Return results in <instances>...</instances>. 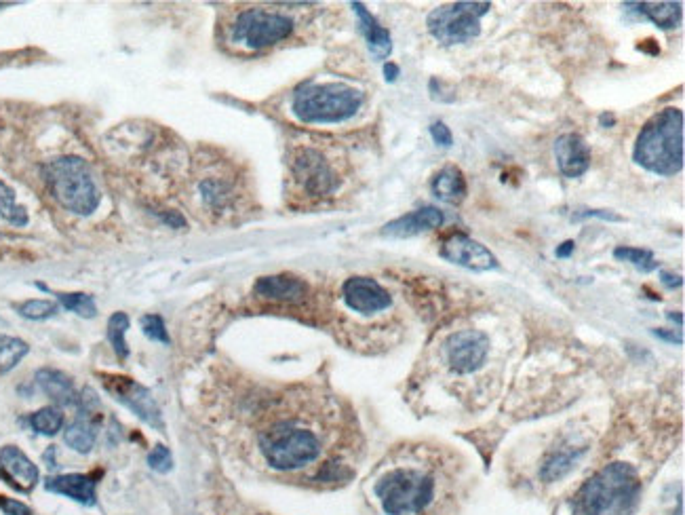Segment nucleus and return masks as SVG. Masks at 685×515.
<instances>
[{
	"label": "nucleus",
	"instance_id": "obj_7",
	"mask_svg": "<svg viewBox=\"0 0 685 515\" xmlns=\"http://www.w3.org/2000/svg\"><path fill=\"white\" fill-rule=\"evenodd\" d=\"M489 3H454L439 7L428 15L426 26L443 45H462L481 32V17L489 13Z\"/></svg>",
	"mask_w": 685,
	"mask_h": 515
},
{
	"label": "nucleus",
	"instance_id": "obj_17",
	"mask_svg": "<svg viewBox=\"0 0 685 515\" xmlns=\"http://www.w3.org/2000/svg\"><path fill=\"white\" fill-rule=\"evenodd\" d=\"M443 220L445 218L437 207H422V209H416V212H411L407 216H401L393 222H388L382 228V235L384 237H395V239H407V237L420 235L424 231H433V228H439L443 224Z\"/></svg>",
	"mask_w": 685,
	"mask_h": 515
},
{
	"label": "nucleus",
	"instance_id": "obj_27",
	"mask_svg": "<svg viewBox=\"0 0 685 515\" xmlns=\"http://www.w3.org/2000/svg\"><path fill=\"white\" fill-rule=\"evenodd\" d=\"M0 218L7 220L13 226H26L28 224V212L17 203L13 188L0 180Z\"/></svg>",
	"mask_w": 685,
	"mask_h": 515
},
{
	"label": "nucleus",
	"instance_id": "obj_23",
	"mask_svg": "<svg viewBox=\"0 0 685 515\" xmlns=\"http://www.w3.org/2000/svg\"><path fill=\"white\" fill-rule=\"evenodd\" d=\"M584 450H586V448H578V446H574V444H567V446L557 448V450L544 461V465H542V471H540L542 480H544V482H557V480H561L563 475L574 467V463L578 461V456H580Z\"/></svg>",
	"mask_w": 685,
	"mask_h": 515
},
{
	"label": "nucleus",
	"instance_id": "obj_2",
	"mask_svg": "<svg viewBox=\"0 0 685 515\" xmlns=\"http://www.w3.org/2000/svg\"><path fill=\"white\" fill-rule=\"evenodd\" d=\"M635 161L656 176H675L683 169V112L664 108L637 136Z\"/></svg>",
	"mask_w": 685,
	"mask_h": 515
},
{
	"label": "nucleus",
	"instance_id": "obj_19",
	"mask_svg": "<svg viewBox=\"0 0 685 515\" xmlns=\"http://www.w3.org/2000/svg\"><path fill=\"white\" fill-rule=\"evenodd\" d=\"M36 385L57 406L66 408V406L78 404V393L74 389L72 378L68 374H64L62 370H55V368L38 370L36 372Z\"/></svg>",
	"mask_w": 685,
	"mask_h": 515
},
{
	"label": "nucleus",
	"instance_id": "obj_14",
	"mask_svg": "<svg viewBox=\"0 0 685 515\" xmlns=\"http://www.w3.org/2000/svg\"><path fill=\"white\" fill-rule=\"evenodd\" d=\"M0 473L13 488L22 492H30L41 480V471L17 446H5L0 450Z\"/></svg>",
	"mask_w": 685,
	"mask_h": 515
},
{
	"label": "nucleus",
	"instance_id": "obj_13",
	"mask_svg": "<svg viewBox=\"0 0 685 515\" xmlns=\"http://www.w3.org/2000/svg\"><path fill=\"white\" fill-rule=\"evenodd\" d=\"M441 256L445 260L454 262L458 266H464V269H471V271H494V269H498L496 256L489 252L485 245H481L479 241L466 237L462 233L452 235L443 243Z\"/></svg>",
	"mask_w": 685,
	"mask_h": 515
},
{
	"label": "nucleus",
	"instance_id": "obj_18",
	"mask_svg": "<svg viewBox=\"0 0 685 515\" xmlns=\"http://www.w3.org/2000/svg\"><path fill=\"white\" fill-rule=\"evenodd\" d=\"M256 294L264 300L296 304L306 298L308 285L302 279L291 277V275H272V277L258 279Z\"/></svg>",
	"mask_w": 685,
	"mask_h": 515
},
{
	"label": "nucleus",
	"instance_id": "obj_30",
	"mask_svg": "<svg viewBox=\"0 0 685 515\" xmlns=\"http://www.w3.org/2000/svg\"><path fill=\"white\" fill-rule=\"evenodd\" d=\"M614 256L618 260L631 262L633 266H637V269H641L645 273L654 271L656 266H658V262L654 260V254L650 250H641V247H616Z\"/></svg>",
	"mask_w": 685,
	"mask_h": 515
},
{
	"label": "nucleus",
	"instance_id": "obj_20",
	"mask_svg": "<svg viewBox=\"0 0 685 515\" xmlns=\"http://www.w3.org/2000/svg\"><path fill=\"white\" fill-rule=\"evenodd\" d=\"M97 440V423L95 412L78 410L76 421L64 431V442L78 454H89Z\"/></svg>",
	"mask_w": 685,
	"mask_h": 515
},
{
	"label": "nucleus",
	"instance_id": "obj_3",
	"mask_svg": "<svg viewBox=\"0 0 685 515\" xmlns=\"http://www.w3.org/2000/svg\"><path fill=\"white\" fill-rule=\"evenodd\" d=\"M363 106V93L344 83H304L293 93L291 110L302 123H342Z\"/></svg>",
	"mask_w": 685,
	"mask_h": 515
},
{
	"label": "nucleus",
	"instance_id": "obj_11",
	"mask_svg": "<svg viewBox=\"0 0 685 515\" xmlns=\"http://www.w3.org/2000/svg\"><path fill=\"white\" fill-rule=\"evenodd\" d=\"M447 361L456 372L471 374L479 370L489 353V338L479 330H462L445 342Z\"/></svg>",
	"mask_w": 685,
	"mask_h": 515
},
{
	"label": "nucleus",
	"instance_id": "obj_21",
	"mask_svg": "<svg viewBox=\"0 0 685 515\" xmlns=\"http://www.w3.org/2000/svg\"><path fill=\"white\" fill-rule=\"evenodd\" d=\"M352 9H355L357 17H359V22H361V30L367 38V45H369V51L374 53L378 60H384V57L390 55V51H393V43H390V34L386 28H382L378 22H376V17L371 15L361 3H352Z\"/></svg>",
	"mask_w": 685,
	"mask_h": 515
},
{
	"label": "nucleus",
	"instance_id": "obj_37",
	"mask_svg": "<svg viewBox=\"0 0 685 515\" xmlns=\"http://www.w3.org/2000/svg\"><path fill=\"white\" fill-rule=\"evenodd\" d=\"M662 281L669 285V288H679L681 285V279L679 277H673L671 273H662Z\"/></svg>",
	"mask_w": 685,
	"mask_h": 515
},
{
	"label": "nucleus",
	"instance_id": "obj_34",
	"mask_svg": "<svg viewBox=\"0 0 685 515\" xmlns=\"http://www.w3.org/2000/svg\"><path fill=\"white\" fill-rule=\"evenodd\" d=\"M0 511H3L5 515H34L26 503L9 499V497H0Z\"/></svg>",
	"mask_w": 685,
	"mask_h": 515
},
{
	"label": "nucleus",
	"instance_id": "obj_22",
	"mask_svg": "<svg viewBox=\"0 0 685 515\" xmlns=\"http://www.w3.org/2000/svg\"><path fill=\"white\" fill-rule=\"evenodd\" d=\"M433 193L445 201V203H460L466 197V180L458 167H443L439 174L433 178Z\"/></svg>",
	"mask_w": 685,
	"mask_h": 515
},
{
	"label": "nucleus",
	"instance_id": "obj_32",
	"mask_svg": "<svg viewBox=\"0 0 685 515\" xmlns=\"http://www.w3.org/2000/svg\"><path fill=\"white\" fill-rule=\"evenodd\" d=\"M142 323V332L154 340V342H161V345H169L171 338H169V332H167V326H165V321L161 315H144L140 319Z\"/></svg>",
	"mask_w": 685,
	"mask_h": 515
},
{
	"label": "nucleus",
	"instance_id": "obj_9",
	"mask_svg": "<svg viewBox=\"0 0 685 515\" xmlns=\"http://www.w3.org/2000/svg\"><path fill=\"white\" fill-rule=\"evenodd\" d=\"M102 385L116 399V402L123 404L127 410H131L137 418H140V421H144L146 425L159 431L165 429L163 412L146 387L135 383L133 378L112 376V374H102Z\"/></svg>",
	"mask_w": 685,
	"mask_h": 515
},
{
	"label": "nucleus",
	"instance_id": "obj_12",
	"mask_svg": "<svg viewBox=\"0 0 685 515\" xmlns=\"http://www.w3.org/2000/svg\"><path fill=\"white\" fill-rule=\"evenodd\" d=\"M342 296L346 307L361 315H374L380 311H386L390 307V294L382 288V285L371 277H350L346 279Z\"/></svg>",
	"mask_w": 685,
	"mask_h": 515
},
{
	"label": "nucleus",
	"instance_id": "obj_38",
	"mask_svg": "<svg viewBox=\"0 0 685 515\" xmlns=\"http://www.w3.org/2000/svg\"><path fill=\"white\" fill-rule=\"evenodd\" d=\"M384 72H386V81H395L397 74H399V68L395 64H386Z\"/></svg>",
	"mask_w": 685,
	"mask_h": 515
},
{
	"label": "nucleus",
	"instance_id": "obj_15",
	"mask_svg": "<svg viewBox=\"0 0 685 515\" xmlns=\"http://www.w3.org/2000/svg\"><path fill=\"white\" fill-rule=\"evenodd\" d=\"M555 157L565 178H580L591 167V148L578 133H565L557 140Z\"/></svg>",
	"mask_w": 685,
	"mask_h": 515
},
{
	"label": "nucleus",
	"instance_id": "obj_5",
	"mask_svg": "<svg viewBox=\"0 0 685 515\" xmlns=\"http://www.w3.org/2000/svg\"><path fill=\"white\" fill-rule=\"evenodd\" d=\"M260 450L272 469L296 471L319 459L321 440L296 423H277L260 435Z\"/></svg>",
	"mask_w": 685,
	"mask_h": 515
},
{
	"label": "nucleus",
	"instance_id": "obj_35",
	"mask_svg": "<svg viewBox=\"0 0 685 515\" xmlns=\"http://www.w3.org/2000/svg\"><path fill=\"white\" fill-rule=\"evenodd\" d=\"M430 136H433V140L441 146H452L454 138H452V131H449V127H445V123H435L433 127H430Z\"/></svg>",
	"mask_w": 685,
	"mask_h": 515
},
{
	"label": "nucleus",
	"instance_id": "obj_6",
	"mask_svg": "<svg viewBox=\"0 0 685 515\" xmlns=\"http://www.w3.org/2000/svg\"><path fill=\"white\" fill-rule=\"evenodd\" d=\"M376 494L388 515L420 513L435 499V480L418 469H395L376 484Z\"/></svg>",
	"mask_w": 685,
	"mask_h": 515
},
{
	"label": "nucleus",
	"instance_id": "obj_8",
	"mask_svg": "<svg viewBox=\"0 0 685 515\" xmlns=\"http://www.w3.org/2000/svg\"><path fill=\"white\" fill-rule=\"evenodd\" d=\"M293 19L266 9H247L232 24V43L258 51L277 45L291 36Z\"/></svg>",
	"mask_w": 685,
	"mask_h": 515
},
{
	"label": "nucleus",
	"instance_id": "obj_28",
	"mask_svg": "<svg viewBox=\"0 0 685 515\" xmlns=\"http://www.w3.org/2000/svg\"><path fill=\"white\" fill-rule=\"evenodd\" d=\"M129 326H131V321L125 313H114L108 319V340L112 345V351L116 353V357L119 359H127V355H129V347L125 342V334H127Z\"/></svg>",
	"mask_w": 685,
	"mask_h": 515
},
{
	"label": "nucleus",
	"instance_id": "obj_26",
	"mask_svg": "<svg viewBox=\"0 0 685 515\" xmlns=\"http://www.w3.org/2000/svg\"><path fill=\"white\" fill-rule=\"evenodd\" d=\"M30 427L38 433V435H47V437H53L62 431L64 427V414L60 408H55V406H47V408H41V410H36L32 416H30Z\"/></svg>",
	"mask_w": 685,
	"mask_h": 515
},
{
	"label": "nucleus",
	"instance_id": "obj_31",
	"mask_svg": "<svg viewBox=\"0 0 685 515\" xmlns=\"http://www.w3.org/2000/svg\"><path fill=\"white\" fill-rule=\"evenodd\" d=\"M57 304L51 302V300H43V298H36V300H26L22 302L17 307V313L26 317V319H32V321H43V319H49L53 315H57Z\"/></svg>",
	"mask_w": 685,
	"mask_h": 515
},
{
	"label": "nucleus",
	"instance_id": "obj_4",
	"mask_svg": "<svg viewBox=\"0 0 685 515\" xmlns=\"http://www.w3.org/2000/svg\"><path fill=\"white\" fill-rule=\"evenodd\" d=\"M45 182L53 199L76 216H91L100 207L97 188L89 165L78 157H62L45 165Z\"/></svg>",
	"mask_w": 685,
	"mask_h": 515
},
{
	"label": "nucleus",
	"instance_id": "obj_33",
	"mask_svg": "<svg viewBox=\"0 0 685 515\" xmlns=\"http://www.w3.org/2000/svg\"><path fill=\"white\" fill-rule=\"evenodd\" d=\"M148 467L156 473H169L173 469V456L167 446H156L148 454Z\"/></svg>",
	"mask_w": 685,
	"mask_h": 515
},
{
	"label": "nucleus",
	"instance_id": "obj_24",
	"mask_svg": "<svg viewBox=\"0 0 685 515\" xmlns=\"http://www.w3.org/2000/svg\"><path fill=\"white\" fill-rule=\"evenodd\" d=\"M626 7H635V11L650 17L652 22L664 30L675 28L681 22V3H626Z\"/></svg>",
	"mask_w": 685,
	"mask_h": 515
},
{
	"label": "nucleus",
	"instance_id": "obj_16",
	"mask_svg": "<svg viewBox=\"0 0 685 515\" xmlns=\"http://www.w3.org/2000/svg\"><path fill=\"white\" fill-rule=\"evenodd\" d=\"M45 488L53 494H62L85 507H93L97 503V482L95 475L87 473H64L55 475L45 482Z\"/></svg>",
	"mask_w": 685,
	"mask_h": 515
},
{
	"label": "nucleus",
	"instance_id": "obj_1",
	"mask_svg": "<svg viewBox=\"0 0 685 515\" xmlns=\"http://www.w3.org/2000/svg\"><path fill=\"white\" fill-rule=\"evenodd\" d=\"M641 494L637 471L626 463H612L576 492L572 515H629Z\"/></svg>",
	"mask_w": 685,
	"mask_h": 515
},
{
	"label": "nucleus",
	"instance_id": "obj_39",
	"mask_svg": "<svg viewBox=\"0 0 685 515\" xmlns=\"http://www.w3.org/2000/svg\"><path fill=\"white\" fill-rule=\"evenodd\" d=\"M656 336H660V338H667V340H671V342H677V345H681V342H683V338H681V336L667 334V332H662V330H656Z\"/></svg>",
	"mask_w": 685,
	"mask_h": 515
},
{
	"label": "nucleus",
	"instance_id": "obj_10",
	"mask_svg": "<svg viewBox=\"0 0 685 515\" xmlns=\"http://www.w3.org/2000/svg\"><path fill=\"white\" fill-rule=\"evenodd\" d=\"M293 176H296L302 190L310 197H325L334 193L338 178L334 167L321 155V152L304 148L293 161Z\"/></svg>",
	"mask_w": 685,
	"mask_h": 515
},
{
	"label": "nucleus",
	"instance_id": "obj_29",
	"mask_svg": "<svg viewBox=\"0 0 685 515\" xmlns=\"http://www.w3.org/2000/svg\"><path fill=\"white\" fill-rule=\"evenodd\" d=\"M57 300H60V304L64 309L76 313L78 317H85V319H91L97 315V304L93 300V296L89 294H83V292H60V294H55Z\"/></svg>",
	"mask_w": 685,
	"mask_h": 515
},
{
	"label": "nucleus",
	"instance_id": "obj_25",
	"mask_svg": "<svg viewBox=\"0 0 685 515\" xmlns=\"http://www.w3.org/2000/svg\"><path fill=\"white\" fill-rule=\"evenodd\" d=\"M28 351V342L22 338L0 334V376L11 372L28 355Z\"/></svg>",
	"mask_w": 685,
	"mask_h": 515
},
{
	"label": "nucleus",
	"instance_id": "obj_36",
	"mask_svg": "<svg viewBox=\"0 0 685 515\" xmlns=\"http://www.w3.org/2000/svg\"><path fill=\"white\" fill-rule=\"evenodd\" d=\"M572 252H574V241H565V243L559 247V250H557V256H559V258H567Z\"/></svg>",
	"mask_w": 685,
	"mask_h": 515
}]
</instances>
